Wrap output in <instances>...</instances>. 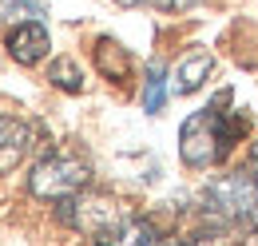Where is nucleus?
Instances as JSON below:
<instances>
[{"mask_svg":"<svg viewBox=\"0 0 258 246\" xmlns=\"http://www.w3.org/2000/svg\"><path fill=\"white\" fill-rule=\"evenodd\" d=\"M88 183H92V167L80 155H68V151L40 159L32 167V175H28V191L44 203H64L72 195L88 191Z\"/></svg>","mask_w":258,"mask_h":246,"instance_id":"obj_3","label":"nucleus"},{"mask_svg":"<svg viewBox=\"0 0 258 246\" xmlns=\"http://www.w3.org/2000/svg\"><path fill=\"white\" fill-rule=\"evenodd\" d=\"M215 72V60L211 52H187L183 60L175 64V76H171V92L175 95H191L207 84V76Z\"/></svg>","mask_w":258,"mask_h":246,"instance_id":"obj_7","label":"nucleus"},{"mask_svg":"<svg viewBox=\"0 0 258 246\" xmlns=\"http://www.w3.org/2000/svg\"><path fill=\"white\" fill-rule=\"evenodd\" d=\"M96 246H155V230H151V222L127 215L119 226H111L107 234H99Z\"/></svg>","mask_w":258,"mask_h":246,"instance_id":"obj_8","label":"nucleus"},{"mask_svg":"<svg viewBox=\"0 0 258 246\" xmlns=\"http://www.w3.org/2000/svg\"><path fill=\"white\" fill-rule=\"evenodd\" d=\"M199 215L207 218L211 230L258 234V179L250 171L211 179L199 195Z\"/></svg>","mask_w":258,"mask_h":246,"instance_id":"obj_1","label":"nucleus"},{"mask_svg":"<svg viewBox=\"0 0 258 246\" xmlns=\"http://www.w3.org/2000/svg\"><path fill=\"white\" fill-rule=\"evenodd\" d=\"M56 215L64 218L72 230H80V234H88V238H99V234H107L111 226H119L131 211L123 203L107 199V195H88V191H80V195H72V199H64V203L56 207Z\"/></svg>","mask_w":258,"mask_h":246,"instance_id":"obj_4","label":"nucleus"},{"mask_svg":"<svg viewBox=\"0 0 258 246\" xmlns=\"http://www.w3.org/2000/svg\"><path fill=\"white\" fill-rule=\"evenodd\" d=\"M28 143H32V135H28L24 123L16 119V115H0V175L16 171L24 163Z\"/></svg>","mask_w":258,"mask_h":246,"instance_id":"obj_6","label":"nucleus"},{"mask_svg":"<svg viewBox=\"0 0 258 246\" xmlns=\"http://www.w3.org/2000/svg\"><path fill=\"white\" fill-rule=\"evenodd\" d=\"M175 246H234L226 238V230H207V234H195V238H183Z\"/></svg>","mask_w":258,"mask_h":246,"instance_id":"obj_14","label":"nucleus"},{"mask_svg":"<svg viewBox=\"0 0 258 246\" xmlns=\"http://www.w3.org/2000/svg\"><path fill=\"white\" fill-rule=\"evenodd\" d=\"M115 4H123V8H159V12H187V8L203 4V0H115Z\"/></svg>","mask_w":258,"mask_h":246,"instance_id":"obj_13","label":"nucleus"},{"mask_svg":"<svg viewBox=\"0 0 258 246\" xmlns=\"http://www.w3.org/2000/svg\"><path fill=\"white\" fill-rule=\"evenodd\" d=\"M226 99L230 95H219L215 107L195 111L191 119L183 123V131H179V155L195 171H207V167L223 163L226 155H230V147H234V139H238V131H242V123L230 119L223 111Z\"/></svg>","mask_w":258,"mask_h":246,"instance_id":"obj_2","label":"nucleus"},{"mask_svg":"<svg viewBox=\"0 0 258 246\" xmlns=\"http://www.w3.org/2000/svg\"><path fill=\"white\" fill-rule=\"evenodd\" d=\"M44 4L40 0H0V20H40Z\"/></svg>","mask_w":258,"mask_h":246,"instance_id":"obj_12","label":"nucleus"},{"mask_svg":"<svg viewBox=\"0 0 258 246\" xmlns=\"http://www.w3.org/2000/svg\"><path fill=\"white\" fill-rule=\"evenodd\" d=\"M246 171H250V175H254V179H258V143H254V147H250V163H246Z\"/></svg>","mask_w":258,"mask_h":246,"instance_id":"obj_15","label":"nucleus"},{"mask_svg":"<svg viewBox=\"0 0 258 246\" xmlns=\"http://www.w3.org/2000/svg\"><path fill=\"white\" fill-rule=\"evenodd\" d=\"M163 99H167V72L159 64L147 68V95H143V111H163Z\"/></svg>","mask_w":258,"mask_h":246,"instance_id":"obj_11","label":"nucleus"},{"mask_svg":"<svg viewBox=\"0 0 258 246\" xmlns=\"http://www.w3.org/2000/svg\"><path fill=\"white\" fill-rule=\"evenodd\" d=\"M48 80L60 88V92H84V68L72 60V56H60V60L48 64Z\"/></svg>","mask_w":258,"mask_h":246,"instance_id":"obj_10","label":"nucleus"},{"mask_svg":"<svg viewBox=\"0 0 258 246\" xmlns=\"http://www.w3.org/2000/svg\"><path fill=\"white\" fill-rule=\"evenodd\" d=\"M8 56L16 64H24V68H32L48 56V48H52V40H48V28L40 24V20H24V24H16V28L8 32Z\"/></svg>","mask_w":258,"mask_h":246,"instance_id":"obj_5","label":"nucleus"},{"mask_svg":"<svg viewBox=\"0 0 258 246\" xmlns=\"http://www.w3.org/2000/svg\"><path fill=\"white\" fill-rule=\"evenodd\" d=\"M96 64L107 80H127V72H131V60H127V52H123V44L111 40V36L96 40Z\"/></svg>","mask_w":258,"mask_h":246,"instance_id":"obj_9","label":"nucleus"}]
</instances>
